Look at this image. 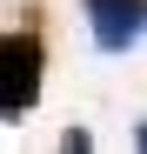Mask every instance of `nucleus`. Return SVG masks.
I'll return each mask as SVG.
<instances>
[{
    "instance_id": "obj_1",
    "label": "nucleus",
    "mask_w": 147,
    "mask_h": 154,
    "mask_svg": "<svg viewBox=\"0 0 147 154\" xmlns=\"http://www.w3.org/2000/svg\"><path fill=\"white\" fill-rule=\"evenodd\" d=\"M40 40L34 34H7L0 40V114H27L34 100H40Z\"/></svg>"
},
{
    "instance_id": "obj_2",
    "label": "nucleus",
    "mask_w": 147,
    "mask_h": 154,
    "mask_svg": "<svg viewBox=\"0 0 147 154\" xmlns=\"http://www.w3.org/2000/svg\"><path fill=\"white\" fill-rule=\"evenodd\" d=\"M87 27L100 54H127L147 34V0H87Z\"/></svg>"
},
{
    "instance_id": "obj_3",
    "label": "nucleus",
    "mask_w": 147,
    "mask_h": 154,
    "mask_svg": "<svg viewBox=\"0 0 147 154\" xmlns=\"http://www.w3.org/2000/svg\"><path fill=\"white\" fill-rule=\"evenodd\" d=\"M60 154H94V134H87V127H67V134H60Z\"/></svg>"
},
{
    "instance_id": "obj_4",
    "label": "nucleus",
    "mask_w": 147,
    "mask_h": 154,
    "mask_svg": "<svg viewBox=\"0 0 147 154\" xmlns=\"http://www.w3.org/2000/svg\"><path fill=\"white\" fill-rule=\"evenodd\" d=\"M134 147H140V154H147V121H140V127H134Z\"/></svg>"
}]
</instances>
